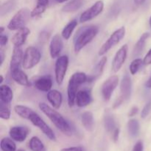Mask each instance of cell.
<instances>
[{
  "label": "cell",
  "mask_w": 151,
  "mask_h": 151,
  "mask_svg": "<svg viewBox=\"0 0 151 151\" xmlns=\"http://www.w3.org/2000/svg\"><path fill=\"white\" fill-rule=\"evenodd\" d=\"M38 107H39L40 110L54 124L55 126L58 129L60 130L63 134L66 136H69V137L72 135L73 131H72V127L59 112H58L57 111H55L54 109L44 103H40Z\"/></svg>",
  "instance_id": "1"
},
{
  "label": "cell",
  "mask_w": 151,
  "mask_h": 151,
  "mask_svg": "<svg viewBox=\"0 0 151 151\" xmlns=\"http://www.w3.org/2000/svg\"><path fill=\"white\" fill-rule=\"evenodd\" d=\"M99 32V27L95 25L85 26L78 29L74 41V50L79 52L84 47L89 44Z\"/></svg>",
  "instance_id": "2"
},
{
  "label": "cell",
  "mask_w": 151,
  "mask_h": 151,
  "mask_svg": "<svg viewBox=\"0 0 151 151\" xmlns=\"http://www.w3.org/2000/svg\"><path fill=\"white\" fill-rule=\"evenodd\" d=\"M88 81V76L84 72H75L72 75L69 81L67 87L68 104L72 107L75 103L78 88L81 85Z\"/></svg>",
  "instance_id": "3"
},
{
  "label": "cell",
  "mask_w": 151,
  "mask_h": 151,
  "mask_svg": "<svg viewBox=\"0 0 151 151\" xmlns=\"http://www.w3.org/2000/svg\"><path fill=\"white\" fill-rule=\"evenodd\" d=\"M29 17H31V12H29V9H21L10 19L7 24V28L10 30H18L21 28L24 27L29 21Z\"/></svg>",
  "instance_id": "4"
},
{
  "label": "cell",
  "mask_w": 151,
  "mask_h": 151,
  "mask_svg": "<svg viewBox=\"0 0 151 151\" xmlns=\"http://www.w3.org/2000/svg\"><path fill=\"white\" fill-rule=\"evenodd\" d=\"M125 27L119 28L118 29L115 30L113 33L111 35L109 39L103 44L101 48L99 50L98 55L100 56L104 55L106 53H107L112 47L116 46V44L120 42L121 40L125 37Z\"/></svg>",
  "instance_id": "5"
},
{
  "label": "cell",
  "mask_w": 151,
  "mask_h": 151,
  "mask_svg": "<svg viewBox=\"0 0 151 151\" xmlns=\"http://www.w3.org/2000/svg\"><path fill=\"white\" fill-rule=\"evenodd\" d=\"M41 58V52L38 49L34 47H27L24 55L22 66L24 69H31L39 63Z\"/></svg>",
  "instance_id": "6"
},
{
  "label": "cell",
  "mask_w": 151,
  "mask_h": 151,
  "mask_svg": "<svg viewBox=\"0 0 151 151\" xmlns=\"http://www.w3.org/2000/svg\"><path fill=\"white\" fill-rule=\"evenodd\" d=\"M28 120L30 121L33 125L39 128L43 134L46 136L48 139H50L52 141H55L56 137L55 133L52 130V128L46 123L44 121V119L36 113L33 111L30 115H29Z\"/></svg>",
  "instance_id": "7"
},
{
  "label": "cell",
  "mask_w": 151,
  "mask_h": 151,
  "mask_svg": "<svg viewBox=\"0 0 151 151\" xmlns=\"http://www.w3.org/2000/svg\"><path fill=\"white\" fill-rule=\"evenodd\" d=\"M69 66V57L67 55L60 56L57 58L55 65V75L56 82L58 85H61L66 74Z\"/></svg>",
  "instance_id": "8"
},
{
  "label": "cell",
  "mask_w": 151,
  "mask_h": 151,
  "mask_svg": "<svg viewBox=\"0 0 151 151\" xmlns=\"http://www.w3.org/2000/svg\"><path fill=\"white\" fill-rule=\"evenodd\" d=\"M119 84V78L116 75L109 77L103 83L101 86V93L105 101H109L112 94Z\"/></svg>",
  "instance_id": "9"
},
{
  "label": "cell",
  "mask_w": 151,
  "mask_h": 151,
  "mask_svg": "<svg viewBox=\"0 0 151 151\" xmlns=\"http://www.w3.org/2000/svg\"><path fill=\"white\" fill-rule=\"evenodd\" d=\"M103 8H104V3L103 1H96L91 7L87 9L81 14L80 17V22L81 23H84L91 21V19H94L98 15H100L103 12Z\"/></svg>",
  "instance_id": "10"
},
{
  "label": "cell",
  "mask_w": 151,
  "mask_h": 151,
  "mask_svg": "<svg viewBox=\"0 0 151 151\" xmlns=\"http://www.w3.org/2000/svg\"><path fill=\"white\" fill-rule=\"evenodd\" d=\"M128 47L127 44H124L119 50L116 52L113 59L111 65V69L114 73L118 72L123 66L128 55Z\"/></svg>",
  "instance_id": "11"
},
{
  "label": "cell",
  "mask_w": 151,
  "mask_h": 151,
  "mask_svg": "<svg viewBox=\"0 0 151 151\" xmlns=\"http://www.w3.org/2000/svg\"><path fill=\"white\" fill-rule=\"evenodd\" d=\"M63 48V43L61 36L56 34L52 38L50 44V54L52 58H57L60 57Z\"/></svg>",
  "instance_id": "12"
},
{
  "label": "cell",
  "mask_w": 151,
  "mask_h": 151,
  "mask_svg": "<svg viewBox=\"0 0 151 151\" xmlns=\"http://www.w3.org/2000/svg\"><path fill=\"white\" fill-rule=\"evenodd\" d=\"M29 130L28 128L24 126H14L12 127L9 131V134L12 139L14 141L22 142L26 139Z\"/></svg>",
  "instance_id": "13"
},
{
  "label": "cell",
  "mask_w": 151,
  "mask_h": 151,
  "mask_svg": "<svg viewBox=\"0 0 151 151\" xmlns=\"http://www.w3.org/2000/svg\"><path fill=\"white\" fill-rule=\"evenodd\" d=\"M132 91V81L128 75H125L120 83V97L123 101H128L131 98Z\"/></svg>",
  "instance_id": "14"
},
{
  "label": "cell",
  "mask_w": 151,
  "mask_h": 151,
  "mask_svg": "<svg viewBox=\"0 0 151 151\" xmlns=\"http://www.w3.org/2000/svg\"><path fill=\"white\" fill-rule=\"evenodd\" d=\"M24 55V53L22 47H14L13 54H12L11 56V59H10V70H13V69L21 68V65H22V62H23Z\"/></svg>",
  "instance_id": "15"
},
{
  "label": "cell",
  "mask_w": 151,
  "mask_h": 151,
  "mask_svg": "<svg viewBox=\"0 0 151 151\" xmlns=\"http://www.w3.org/2000/svg\"><path fill=\"white\" fill-rule=\"evenodd\" d=\"M29 34H30V30L26 27L18 29L11 39L14 47H22L25 43Z\"/></svg>",
  "instance_id": "16"
},
{
  "label": "cell",
  "mask_w": 151,
  "mask_h": 151,
  "mask_svg": "<svg viewBox=\"0 0 151 151\" xmlns=\"http://www.w3.org/2000/svg\"><path fill=\"white\" fill-rule=\"evenodd\" d=\"M52 79L50 76H43L34 81V86L39 91L48 92L52 87Z\"/></svg>",
  "instance_id": "17"
},
{
  "label": "cell",
  "mask_w": 151,
  "mask_h": 151,
  "mask_svg": "<svg viewBox=\"0 0 151 151\" xmlns=\"http://www.w3.org/2000/svg\"><path fill=\"white\" fill-rule=\"evenodd\" d=\"M10 75L13 81L19 85L26 87L30 86L31 83L28 79L27 75L21 69V68L10 70Z\"/></svg>",
  "instance_id": "18"
},
{
  "label": "cell",
  "mask_w": 151,
  "mask_h": 151,
  "mask_svg": "<svg viewBox=\"0 0 151 151\" xmlns=\"http://www.w3.org/2000/svg\"><path fill=\"white\" fill-rule=\"evenodd\" d=\"M92 101V97L90 91L88 90H80L78 91L76 95V103L78 107H86Z\"/></svg>",
  "instance_id": "19"
},
{
  "label": "cell",
  "mask_w": 151,
  "mask_h": 151,
  "mask_svg": "<svg viewBox=\"0 0 151 151\" xmlns=\"http://www.w3.org/2000/svg\"><path fill=\"white\" fill-rule=\"evenodd\" d=\"M47 100L52 107L55 109H60L63 101V96L59 91L55 89L50 90L47 93Z\"/></svg>",
  "instance_id": "20"
},
{
  "label": "cell",
  "mask_w": 151,
  "mask_h": 151,
  "mask_svg": "<svg viewBox=\"0 0 151 151\" xmlns=\"http://www.w3.org/2000/svg\"><path fill=\"white\" fill-rule=\"evenodd\" d=\"M106 63H107V58H106V56H103V57L100 59V61L98 62V63L96 65V66L94 67L91 75L88 77V81H87V82H91V81L96 80L100 76H101Z\"/></svg>",
  "instance_id": "21"
},
{
  "label": "cell",
  "mask_w": 151,
  "mask_h": 151,
  "mask_svg": "<svg viewBox=\"0 0 151 151\" xmlns=\"http://www.w3.org/2000/svg\"><path fill=\"white\" fill-rule=\"evenodd\" d=\"M0 99L1 103L10 104L13 99V92L9 86L1 85L0 86Z\"/></svg>",
  "instance_id": "22"
},
{
  "label": "cell",
  "mask_w": 151,
  "mask_h": 151,
  "mask_svg": "<svg viewBox=\"0 0 151 151\" xmlns=\"http://www.w3.org/2000/svg\"><path fill=\"white\" fill-rule=\"evenodd\" d=\"M81 122L87 131H92L94 126L93 114L91 111H86L81 115Z\"/></svg>",
  "instance_id": "23"
},
{
  "label": "cell",
  "mask_w": 151,
  "mask_h": 151,
  "mask_svg": "<svg viewBox=\"0 0 151 151\" xmlns=\"http://www.w3.org/2000/svg\"><path fill=\"white\" fill-rule=\"evenodd\" d=\"M150 36V34L148 32H145L142 35L139 39L137 42L134 47V50H133V55L134 56H138L142 54V52L144 50L145 47L146 41H147V38Z\"/></svg>",
  "instance_id": "24"
},
{
  "label": "cell",
  "mask_w": 151,
  "mask_h": 151,
  "mask_svg": "<svg viewBox=\"0 0 151 151\" xmlns=\"http://www.w3.org/2000/svg\"><path fill=\"white\" fill-rule=\"evenodd\" d=\"M84 0H71L62 7V11L65 13H72L79 10L83 4Z\"/></svg>",
  "instance_id": "25"
},
{
  "label": "cell",
  "mask_w": 151,
  "mask_h": 151,
  "mask_svg": "<svg viewBox=\"0 0 151 151\" xmlns=\"http://www.w3.org/2000/svg\"><path fill=\"white\" fill-rule=\"evenodd\" d=\"M139 122L137 119H131L128 122V134L131 138H137L139 134Z\"/></svg>",
  "instance_id": "26"
},
{
  "label": "cell",
  "mask_w": 151,
  "mask_h": 151,
  "mask_svg": "<svg viewBox=\"0 0 151 151\" xmlns=\"http://www.w3.org/2000/svg\"><path fill=\"white\" fill-rule=\"evenodd\" d=\"M103 122H104V127L106 128V130L109 133H111V134H112L114 132V131L117 128L114 117L111 114L109 113V112H107L105 114Z\"/></svg>",
  "instance_id": "27"
},
{
  "label": "cell",
  "mask_w": 151,
  "mask_h": 151,
  "mask_svg": "<svg viewBox=\"0 0 151 151\" xmlns=\"http://www.w3.org/2000/svg\"><path fill=\"white\" fill-rule=\"evenodd\" d=\"M16 0H8L3 3L0 7V15L1 17L13 11L16 7Z\"/></svg>",
  "instance_id": "28"
},
{
  "label": "cell",
  "mask_w": 151,
  "mask_h": 151,
  "mask_svg": "<svg viewBox=\"0 0 151 151\" xmlns=\"http://www.w3.org/2000/svg\"><path fill=\"white\" fill-rule=\"evenodd\" d=\"M78 25V22L76 19H73V20L70 21L66 26L63 27V30H62L61 35L65 40L69 39V38L72 35V32H73L74 29Z\"/></svg>",
  "instance_id": "29"
},
{
  "label": "cell",
  "mask_w": 151,
  "mask_h": 151,
  "mask_svg": "<svg viewBox=\"0 0 151 151\" xmlns=\"http://www.w3.org/2000/svg\"><path fill=\"white\" fill-rule=\"evenodd\" d=\"M14 111L16 114L19 115L20 117L26 119H28L29 115L34 111L30 108L25 106H22V105H17V106H15Z\"/></svg>",
  "instance_id": "30"
},
{
  "label": "cell",
  "mask_w": 151,
  "mask_h": 151,
  "mask_svg": "<svg viewBox=\"0 0 151 151\" xmlns=\"http://www.w3.org/2000/svg\"><path fill=\"white\" fill-rule=\"evenodd\" d=\"M29 147L32 151H45L46 148L44 145L38 137H33L29 142Z\"/></svg>",
  "instance_id": "31"
},
{
  "label": "cell",
  "mask_w": 151,
  "mask_h": 151,
  "mask_svg": "<svg viewBox=\"0 0 151 151\" xmlns=\"http://www.w3.org/2000/svg\"><path fill=\"white\" fill-rule=\"evenodd\" d=\"M0 147L2 151H16V145L13 139L7 137H4L1 140Z\"/></svg>",
  "instance_id": "32"
},
{
  "label": "cell",
  "mask_w": 151,
  "mask_h": 151,
  "mask_svg": "<svg viewBox=\"0 0 151 151\" xmlns=\"http://www.w3.org/2000/svg\"><path fill=\"white\" fill-rule=\"evenodd\" d=\"M142 64H144L143 63V60H142L141 58H136L133 60L129 66L130 72L132 75H136V74L138 72L139 69H140L141 66Z\"/></svg>",
  "instance_id": "33"
},
{
  "label": "cell",
  "mask_w": 151,
  "mask_h": 151,
  "mask_svg": "<svg viewBox=\"0 0 151 151\" xmlns=\"http://www.w3.org/2000/svg\"><path fill=\"white\" fill-rule=\"evenodd\" d=\"M47 7V5H44V4H40V3L37 2L36 6H35L33 8V10L31 11V17L35 18L38 17V16H41V15L45 12Z\"/></svg>",
  "instance_id": "34"
},
{
  "label": "cell",
  "mask_w": 151,
  "mask_h": 151,
  "mask_svg": "<svg viewBox=\"0 0 151 151\" xmlns=\"http://www.w3.org/2000/svg\"><path fill=\"white\" fill-rule=\"evenodd\" d=\"M9 104H6V103H1V110H0V117L2 119H10V114H11V111L9 108Z\"/></svg>",
  "instance_id": "35"
},
{
  "label": "cell",
  "mask_w": 151,
  "mask_h": 151,
  "mask_svg": "<svg viewBox=\"0 0 151 151\" xmlns=\"http://www.w3.org/2000/svg\"><path fill=\"white\" fill-rule=\"evenodd\" d=\"M150 111H151V101H149L148 103L144 106L142 110V113H141L142 118L145 119V118L147 117V116H148L149 114H150Z\"/></svg>",
  "instance_id": "36"
},
{
  "label": "cell",
  "mask_w": 151,
  "mask_h": 151,
  "mask_svg": "<svg viewBox=\"0 0 151 151\" xmlns=\"http://www.w3.org/2000/svg\"><path fill=\"white\" fill-rule=\"evenodd\" d=\"M143 63L145 65H150L151 64V49L147 52L146 55L145 56L143 59Z\"/></svg>",
  "instance_id": "37"
},
{
  "label": "cell",
  "mask_w": 151,
  "mask_h": 151,
  "mask_svg": "<svg viewBox=\"0 0 151 151\" xmlns=\"http://www.w3.org/2000/svg\"><path fill=\"white\" fill-rule=\"evenodd\" d=\"M144 149V146H143V143L142 141H138L134 146L132 151H143Z\"/></svg>",
  "instance_id": "38"
},
{
  "label": "cell",
  "mask_w": 151,
  "mask_h": 151,
  "mask_svg": "<svg viewBox=\"0 0 151 151\" xmlns=\"http://www.w3.org/2000/svg\"><path fill=\"white\" fill-rule=\"evenodd\" d=\"M7 42H8V37L7 35L1 34V37H0V45H1V47H3L4 46H5L7 44Z\"/></svg>",
  "instance_id": "39"
},
{
  "label": "cell",
  "mask_w": 151,
  "mask_h": 151,
  "mask_svg": "<svg viewBox=\"0 0 151 151\" xmlns=\"http://www.w3.org/2000/svg\"><path fill=\"white\" fill-rule=\"evenodd\" d=\"M139 111V108L137 106H134V107L131 108V109L130 110L129 113H128V116L130 117H133V116H135L136 114H137Z\"/></svg>",
  "instance_id": "40"
},
{
  "label": "cell",
  "mask_w": 151,
  "mask_h": 151,
  "mask_svg": "<svg viewBox=\"0 0 151 151\" xmlns=\"http://www.w3.org/2000/svg\"><path fill=\"white\" fill-rule=\"evenodd\" d=\"M111 134H112V139H113L114 141L115 142H117L118 139H119V128H116Z\"/></svg>",
  "instance_id": "41"
},
{
  "label": "cell",
  "mask_w": 151,
  "mask_h": 151,
  "mask_svg": "<svg viewBox=\"0 0 151 151\" xmlns=\"http://www.w3.org/2000/svg\"><path fill=\"white\" fill-rule=\"evenodd\" d=\"M60 151H83V149L81 147H71L63 148Z\"/></svg>",
  "instance_id": "42"
},
{
  "label": "cell",
  "mask_w": 151,
  "mask_h": 151,
  "mask_svg": "<svg viewBox=\"0 0 151 151\" xmlns=\"http://www.w3.org/2000/svg\"><path fill=\"white\" fill-rule=\"evenodd\" d=\"M0 59H1V60H0V65H2L4 60V53L3 52V50L0 51Z\"/></svg>",
  "instance_id": "43"
},
{
  "label": "cell",
  "mask_w": 151,
  "mask_h": 151,
  "mask_svg": "<svg viewBox=\"0 0 151 151\" xmlns=\"http://www.w3.org/2000/svg\"><path fill=\"white\" fill-rule=\"evenodd\" d=\"M145 85L146 88H151V77L150 78H149L148 80H147V81H146V83H145Z\"/></svg>",
  "instance_id": "44"
},
{
  "label": "cell",
  "mask_w": 151,
  "mask_h": 151,
  "mask_svg": "<svg viewBox=\"0 0 151 151\" xmlns=\"http://www.w3.org/2000/svg\"><path fill=\"white\" fill-rule=\"evenodd\" d=\"M37 1H38V3L44 4V5L47 6L49 4V0H37Z\"/></svg>",
  "instance_id": "45"
},
{
  "label": "cell",
  "mask_w": 151,
  "mask_h": 151,
  "mask_svg": "<svg viewBox=\"0 0 151 151\" xmlns=\"http://www.w3.org/2000/svg\"><path fill=\"white\" fill-rule=\"evenodd\" d=\"M145 1V0H134V2L137 4H142Z\"/></svg>",
  "instance_id": "46"
},
{
  "label": "cell",
  "mask_w": 151,
  "mask_h": 151,
  "mask_svg": "<svg viewBox=\"0 0 151 151\" xmlns=\"http://www.w3.org/2000/svg\"><path fill=\"white\" fill-rule=\"evenodd\" d=\"M55 1L58 3H63V2H64V1H68V0H55Z\"/></svg>",
  "instance_id": "47"
},
{
  "label": "cell",
  "mask_w": 151,
  "mask_h": 151,
  "mask_svg": "<svg viewBox=\"0 0 151 151\" xmlns=\"http://www.w3.org/2000/svg\"><path fill=\"white\" fill-rule=\"evenodd\" d=\"M0 78H1V81H0V83H2L3 81H4V78H3V76L2 75H0Z\"/></svg>",
  "instance_id": "48"
},
{
  "label": "cell",
  "mask_w": 151,
  "mask_h": 151,
  "mask_svg": "<svg viewBox=\"0 0 151 151\" xmlns=\"http://www.w3.org/2000/svg\"><path fill=\"white\" fill-rule=\"evenodd\" d=\"M0 29H1V32H0V34H3V32H4V27H1V28H0Z\"/></svg>",
  "instance_id": "49"
},
{
  "label": "cell",
  "mask_w": 151,
  "mask_h": 151,
  "mask_svg": "<svg viewBox=\"0 0 151 151\" xmlns=\"http://www.w3.org/2000/svg\"><path fill=\"white\" fill-rule=\"evenodd\" d=\"M149 24H150V27L151 28V16L150 17V19H149Z\"/></svg>",
  "instance_id": "50"
},
{
  "label": "cell",
  "mask_w": 151,
  "mask_h": 151,
  "mask_svg": "<svg viewBox=\"0 0 151 151\" xmlns=\"http://www.w3.org/2000/svg\"><path fill=\"white\" fill-rule=\"evenodd\" d=\"M18 151H25V150H19Z\"/></svg>",
  "instance_id": "51"
}]
</instances>
